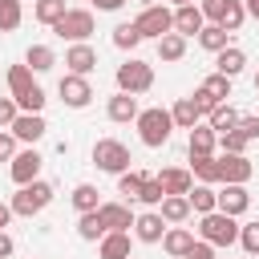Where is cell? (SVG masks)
<instances>
[{
	"label": "cell",
	"instance_id": "obj_1",
	"mask_svg": "<svg viewBox=\"0 0 259 259\" xmlns=\"http://www.w3.org/2000/svg\"><path fill=\"white\" fill-rule=\"evenodd\" d=\"M134 125H138L142 146H150V150H162V146L170 142V134H174V117H170V109H162V105H154V109H138Z\"/></svg>",
	"mask_w": 259,
	"mask_h": 259
},
{
	"label": "cell",
	"instance_id": "obj_2",
	"mask_svg": "<svg viewBox=\"0 0 259 259\" xmlns=\"http://www.w3.org/2000/svg\"><path fill=\"white\" fill-rule=\"evenodd\" d=\"M53 202V186L49 182H40V178H32V182H24V186H16V194H12V214H20V219H32V214H40L45 206Z\"/></svg>",
	"mask_w": 259,
	"mask_h": 259
},
{
	"label": "cell",
	"instance_id": "obj_3",
	"mask_svg": "<svg viewBox=\"0 0 259 259\" xmlns=\"http://www.w3.org/2000/svg\"><path fill=\"white\" fill-rule=\"evenodd\" d=\"M198 239L210 243V247H231V243H239V219H231L223 210H210L198 223Z\"/></svg>",
	"mask_w": 259,
	"mask_h": 259
},
{
	"label": "cell",
	"instance_id": "obj_4",
	"mask_svg": "<svg viewBox=\"0 0 259 259\" xmlns=\"http://www.w3.org/2000/svg\"><path fill=\"white\" fill-rule=\"evenodd\" d=\"M113 81H117V89L121 93H146L150 85H154V65H146V61H138V57H125L121 65H117V73H113Z\"/></svg>",
	"mask_w": 259,
	"mask_h": 259
},
{
	"label": "cell",
	"instance_id": "obj_5",
	"mask_svg": "<svg viewBox=\"0 0 259 259\" xmlns=\"http://www.w3.org/2000/svg\"><path fill=\"white\" fill-rule=\"evenodd\" d=\"M130 146L125 142H117V138H97L93 142V166L97 170H105V174H121V170H130Z\"/></svg>",
	"mask_w": 259,
	"mask_h": 259
},
{
	"label": "cell",
	"instance_id": "obj_6",
	"mask_svg": "<svg viewBox=\"0 0 259 259\" xmlns=\"http://www.w3.org/2000/svg\"><path fill=\"white\" fill-rule=\"evenodd\" d=\"M134 28H138V36H142V40H158V36L174 32V12H170L166 4H150V8H142V12H138Z\"/></svg>",
	"mask_w": 259,
	"mask_h": 259
},
{
	"label": "cell",
	"instance_id": "obj_7",
	"mask_svg": "<svg viewBox=\"0 0 259 259\" xmlns=\"http://www.w3.org/2000/svg\"><path fill=\"white\" fill-rule=\"evenodd\" d=\"M93 28H97V20H93L89 8H69V12L53 24V32H57L61 40H73V45H77V40H89Z\"/></svg>",
	"mask_w": 259,
	"mask_h": 259
},
{
	"label": "cell",
	"instance_id": "obj_8",
	"mask_svg": "<svg viewBox=\"0 0 259 259\" xmlns=\"http://www.w3.org/2000/svg\"><path fill=\"white\" fill-rule=\"evenodd\" d=\"M231 97V77H223V73H210V77H202V85L194 89V105L202 109V117L214 109V105H223Z\"/></svg>",
	"mask_w": 259,
	"mask_h": 259
},
{
	"label": "cell",
	"instance_id": "obj_9",
	"mask_svg": "<svg viewBox=\"0 0 259 259\" xmlns=\"http://www.w3.org/2000/svg\"><path fill=\"white\" fill-rule=\"evenodd\" d=\"M57 93H61V101H65L69 109H85V105L93 101V85H89V77H77V73H65L61 85H57Z\"/></svg>",
	"mask_w": 259,
	"mask_h": 259
},
{
	"label": "cell",
	"instance_id": "obj_10",
	"mask_svg": "<svg viewBox=\"0 0 259 259\" xmlns=\"http://www.w3.org/2000/svg\"><path fill=\"white\" fill-rule=\"evenodd\" d=\"M40 166H45V158L28 146V150H16L12 154V162H8V174H12V182L16 186H24V182H32V178H40Z\"/></svg>",
	"mask_w": 259,
	"mask_h": 259
},
{
	"label": "cell",
	"instance_id": "obj_11",
	"mask_svg": "<svg viewBox=\"0 0 259 259\" xmlns=\"http://www.w3.org/2000/svg\"><path fill=\"white\" fill-rule=\"evenodd\" d=\"M8 134H12L16 142H28V146H36V142L49 134V121H45V113H16V121L8 125Z\"/></svg>",
	"mask_w": 259,
	"mask_h": 259
},
{
	"label": "cell",
	"instance_id": "obj_12",
	"mask_svg": "<svg viewBox=\"0 0 259 259\" xmlns=\"http://www.w3.org/2000/svg\"><path fill=\"white\" fill-rule=\"evenodd\" d=\"M214 162H219V182H239V186H247L251 174H255V166H251L247 154H223V158H214Z\"/></svg>",
	"mask_w": 259,
	"mask_h": 259
},
{
	"label": "cell",
	"instance_id": "obj_13",
	"mask_svg": "<svg viewBox=\"0 0 259 259\" xmlns=\"http://www.w3.org/2000/svg\"><path fill=\"white\" fill-rule=\"evenodd\" d=\"M65 65H69V73L89 77V73L97 69V49H93L89 40H77V45H69V49H65Z\"/></svg>",
	"mask_w": 259,
	"mask_h": 259
},
{
	"label": "cell",
	"instance_id": "obj_14",
	"mask_svg": "<svg viewBox=\"0 0 259 259\" xmlns=\"http://www.w3.org/2000/svg\"><path fill=\"white\" fill-rule=\"evenodd\" d=\"M214 194H219V210L231 214V219L247 214V206H251V194H247V186H239V182H223V190H214Z\"/></svg>",
	"mask_w": 259,
	"mask_h": 259
},
{
	"label": "cell",
	"instance_id": "obj_15",
	"mask_svg": "<svg viewBox=\"0 0 259 259\" xmlns=\"http://www.w3.org/2000/svg\"><path fill=\"white\" fill-rule=\"evenodd\" d=\"M166 219L158 214V210H146V214H134V239L138 243H162V235H166Z\"/></svg>",
	"mask_w": 259,
	"mask_h": 259
},
{
	"label": "cell",
	"instance_id": "obj_16",
	"mask_svg": "<svg viewBox=\"0 0 259 259\" xmlns=\"http://www.w3.org/2000/svg\"><path fill=\"white\" fill-rule=\"evenodd\" d=\"M130 255H134L130 231H105L97 239V259H130Z\"/></svg>",
	"mask_w": 259,
	"mask_h": 259
},
{
	"label": "cell",
	"instance_id": "obj_17",
	"mask_svg": "<svg viewBox=\"0 0 259 259\" xmlns=\"http://www.w3.org/2000/svg\"><path fill=\"white\" fill-rule=\"evenodd\" d=\"M97 214H101L105 231H130V227H134V210H130V202H101Z\"/></svg>",
	"mask_w": 259,
	"mask_h": 259
},
{
	"label": "cell",
	"instance_id": "obj_18",
	"mask_svg": "<svg viewBox=\"0 0 259 259\" xmlns=\"http://www.w3.org/2000/svg\"><path fill=\"white\" fill-rule=\"evenodd\" d=\"M202 24H206V16H202L198 4H178V8H174V32H182V36H198Z\"/></svg>",
	"mask_w": 259,
	"mask_h": 259
},
{
	"label": "cell",
	"instance_id": "obj_19",
	"mask_svg": "<svg viewBox=\"0 0 259 259\" xmlns=\"http://www.w3.org/2000/svg\"><path fill=\"white\" fill-rule=\"evenodd\" d=\"M243 65H247V53L235 49V45H227V49L214 53V73H223V77H231V81L243 73Z\"/></svg>",
	"mask_w": 259,
	"mask_h": 259
},
{
	"label": "cell",
	"instance_id": "obj_20",
	"mask_svg": "<svg viewBox=\"0 0 259 259\" xmlns=\"http://www.w3.org/2000/svg\"><path fill=\"white\" fill-rule=\"evenodd\" d=\"M105 113H109V121L125 125V121H134V117H138V97H134V93H121V89H117V93L109 97Z\"/></svg>",
	"mask_w": 259,
	"mask_h": 259
},
{
	"label": "cell",
	"instance_id": "obj_21",
	"mask_svg": "<svg viewBox=\"0 0 259 259\" xmlns=\"http://www.w3.org/2000/svg\"><path fill=\"white\" fill-rule=\"evenodd\" d=\"M190 243H194V231H186L182 223H178V227H166V235H162V251H166L170 259H182V255L190 251Z\"/></svg>",
	"mask_w": 259,
	"mask_h": 259
},
{
	"label": "cell",
	"instance_id": "obj_22",
	"mask_svg": "<svg viewBox=\"0 0 259 259\" xmlns=\"http://www.w3.org/2000/svg\"><path fill=\"white\" fill-rule=\"evenodd\" d=\"M214 146H219V134L210 130V125H194V130H186V150H190V158L194 154H214Z\"/></svg>",
	"mask_w": 259,
	"mask_h": 259
},
{
	"label": "cell",
	"instance_id": "obj_23",
	"mask_svg": "<svg viewBox=\"0 0 259 259\" xmlns=\"http://www.w3.org/2000/svg\"><path fill=\"white\" fill-rule=\"evenodd\" d=\"M158 182H162V190L166 194H186L190 186H194V174L190 170H182V166H166L162 174H154Z\"/></svg>",
	"mask_w": 259,
	"mask_h": 259
},
{
	"label": "cell",
	"instance_id": "obj_24",
	"mask_svg": "<svg viewBox=\"0 0 259 259\" xmlns=\"http://www.w3.org/2000/svg\"><path fill=\"white\" fill-rule=\"evenodd\" d=\"M154 210H158L170 227H178V223H186V219H190V202H186V194H166Z\"/></svg>",
	"mask_w": 259,
	"mask_h": 259
},
{
	"label": "cell",
	"instance_id": "obj_25",
	"mask_svg": "<svg viewBox=\"0 0 259 259\" xmlns=\"http://www.w3.org/2000/svg\"><path fill=\"white\" fill-rule=\"evenodd\" d=\"M170 117H174V130H194L202 121V109L194 105V97H178L174 109H170Z\"/></svg>",
	"mask_w": 259,
	"mask_h": 259
},
{
	"label": "cell",
	"instance_id": "obj_26",
	"mask_svg": "<svg viewBox=\"0 0 259 259\" xmlns=\"http://www.w3.org/2000/svg\"><path fill=\"white\" fill-rule=\"evenodd\" d=\"M186 202H190L194 214H210V210H219V194H214V186H206V182L190 186V190H186Z\"/></svg>",
	"mask_w": 259,
	"mask_h": 259
},
{
	"label": "cell",
	"instance_id": "obj_27",
	"mask_svg": "<svg viewBox=\"0 0 259 259\" xmlns=\"http://www.w3.org/2000/svg\"><path fill=\"white\" fill-rule=\"evenodd\" d=\"M158 57H162L166 65L182 61V57H186V36H182V32H166V36H158Z\"/></svg>",
	"mask_w": 259,
	"mask_h": 259
},
{
	"label": "cell",
	"instance_id": "obj_28",
	"mask_svg": "<svg viewBox=\"0 0 259 259\" xmlns=\"http://www.w3.org/2000/svg\"><path fill=\"white\" fill-rule=\"evenodd\" d=\"M198 45H202L206 53H219V49L231 45V32H227L223 24H202V28H198Z\"/></svg>",
	"mask_w": 259,
	"mask_h": 259
},
{
	"label": "cell",
	"instance_id": "obj_29",
	"mask_svg": "<svg viewBox=\"0 0 259 259\" xmlns=\"http://www.w3.org/2000/svg\"><path fill=\"white\" fill-rule=\"evenodd\" d=\"M24 65H28L32 73H49V69L57 65V53H53L49 45H28V53H24Z\"/></svg>",
	"mask_w": 259,
	"mask_h": 259
},
{
	"label": "cell",
	"instance_id": "obj_30",
	"mask_svg": "<svg viewBox=\"0 0 259 259\" xmlns=\"http://www.w3.org/2000/svg\"><path fill=\"white\" fill-rule=\"evenodd\" d=\"M206 125H210L214 134H227V130H235V125H239V109H231V105L223 101V105H214V109L206 113Z\"/></svg>",
	"mask_w": 259,
	"mask_h": 259
},
{
	"label": "cell",
	"instance_id": "obj_31",
	"mask_svg": "<svg viewBox=\"0 0 259 259\" xmlns=\"http://www.w3.org/2000/svg\"><path fill=\"white\" fill-rule=\"evenodd\" d=\"M190 174H194L198 182L214 186V182H219V162H214V154H194V158H190Z\"/></svg>",
	"mask_w": 259,
	"mask_h": 259
},
{
	"label": "cell",
	"instance_id": "obj_32",
	"mask_svg": "<svg viewBox=\"0 0 259 259\" xmlns=\"http://www.w3.org/2000/svg\"><path fill=\"white\" fill-rule=\"evenodd\" d=\"M77 235H81L85 243H97V239L105 235V223H101V214H97V210H81V219H77Z\"/></svg>",
	"mask_w": 259,
	"mask_h": 259
},
{
	"label": "cell",
	"instance_id": "obj_33",
	"mask_svg": "<svg viewBox=\"0 0 259 259\" xmlns=\"http://www.w3.org/2000/svg\"><path fill=\"white\" fill-rule=\"evenodd\" d=\"M65 12H69V4H65V0H36V4H32V16H36L40 24H49V28H53Z\"/></svg>",
	"mask_w": 259,
	"mask_h": 259
},
{
	"label": "cell",
	"instance_id": "obj_34",
	"mask_svg": "<svg viewBox=\"0 0 259 259\" xmlns=\"http://www.w3.org/2000/svg\"><path fill=\"white\" fill-rule=\"evenodd\" d=\"M69 198H73L77 214H81V210H97V206H101V198H97V186H93V182H77Z\"/></svg>",
	"mask_w": 259,
	"mask_h": 259
},
{
	"label": "cell",
	"instance_id": "obj_35",
	"mask_svg": "<svg viewBox=\"0 0 259 259\" xmlns=\"http://www.w3.org/2000/svg\"><path fill=\"white\" fill-rule=\"evenodd\" d=\"M32 85H36V81H32V69H28V65H12V69H8V89H12V97H24Z\"/></svg>",
	"mask_w": 259,
	"mask_h": 259
},
{
	"label": "cell",
	"instance_id": "obj_36",
	"mask_svg": "<svg viewBox=\"0 0 259 259\" xmlns=\"http://www.w3.org/2000/svg\"><path fill=\"white\" fill-rule=\"evenodd\" d=\"M142 182H146V170H134V166H130V170H121V174H117V194H125V198L134 202V198H138V190H142Z\"/></svg>",
	"mask_w": 259,
	"mask_h": 259
},
{
	"label": "cell",
	"instance_id": "obj_37",
	"mask_svg": "<svg viewBox=\"0 0 259 259\" xmlns=\"http://www.w3.org/2000/svg\"><path fill=\"white\" fill-rule=\"evenodd\" d=\"M24 20V8L20 0H0V32H16Z\"/></svg>",
	"mask_w": 259,
	"mask_h": 259
},
{
	"label": "cell",
	"instance_id": "obj_38",
	"mask_svg": "<svg viewBox=\"0 0 259 259\" xmlns=\"http://www.w3.org/2000/svg\"><path fill=\"white\" fill-rule=\"evenodd\" d=\"M113 45H117L121 53H134V49L142 45V36H138L134 20H125V24H117V28H113Z\"/></svg>",
	"mask_w": 259,
	"mask_h": 259
},
{
	"label": "cell",
	"instance_id": "obj_39",
	"mask_svg": "<svg viewBox=\"0 0 259 259\" xmlns=\"http://www.w3.org/2000/svg\"><path fill=\"white\" fill-rule=\"evenodd\" d=\"M162 198H166L162 182H158L154 174H146V182H142V190H138V198H134V202H142V206H158Z\"/></svg>",
	"mask_w": 259,
	"mask_h": 259
},
{
	"label": "cell",
	"instance_id": "obj_40",
	"mask_svg": "<svg viewBox=\"0 0 259 259\" xmlns=\"http://www.w3.org/2000/svg\"><path fill=\"white\" fill-rule=\"evenodd\" d=\"M243 20H247V8H243V0H227V12H223V28L227 32H239L243 28Z\"/></svg>",
	"mask_w": 259,
	"mask_h": 259
},
{
	"label": "cell",
	"instance_id": "obj_41",
	"mask_svg": "<svg viewBox=\"0 0 259 259\" xmlns=\"http://www.w3.org/2000/svg\"><path fill=\"white\" fill-rule=\"evenodd\" d=\"M45 101H49V97H45V89H40V85H32L24 97H16L20 113H40V109H45Z\"/></svg>",
	"mask_w": 259,
	"mask_h": 259
},
{
	"label": "cell",
	"instance_id": "obj_42",
	"mask_svg": "<svg viewBox=\"0 0 259 259\" xmlns=\"http://www.w3.org/2000/svg\"><path fill=\"white\" fill-rule=\"evenodd\" d=\"M219 146H223V154H243L251 142H247L239 130H227V134H219Z\"/></svg>",
	"mask_w": 259,
	"mask_h": 259
},
{
	"label": "cell",
	"instance_id": "obj_43",
	"mask_svg": "<svg viewBox=\"0 0 259 259\" xmlns=\"http://www.w3.org/2000/svg\"><path fill=\"white\" fill-rule=\"evenodd\" d=\"M239 243L247 255H259V223H243L239 227Z\"/></svg>",
	"mask_w": 259,
	"mask_h": 259
},
{
	"label": "cell",
	"instance_id": "obj_44",
	"mask_svg": "<svg viewBox=\"0 0 259 259\" xmlns=\"http://www.w3.org/2000/svg\"><path fill=\"white\" fill-rule=\"evenodd\" d=\"M198 8H202V16H206V24H219L223 12H227V0H198Z\"/></svg>",
	"mask_w": 259,
	"mask_h": 259
},
{
	"label": "cell",
	"instance_id": "obj_45",
	"mask_svg": "<svg viewBox=\"0 0 259 259\" xmlns=\"http://www.w3.org/2000/svg\"><path fill=\"white\" fill-rule=\"evenodd\" d=\"M16 113H20L16 97H0V125H4V130H8L12 121H16Z\"/></svg>",
	"mask_w": 259,
	"mask_h": 259
},
{
	"label": "cell",
	"instance_id": "obj_46",
	"mask_svg": "<svg viewBox=\"0 0 259 259\" xmlns=\"http://www.w3.org/2000/svg\"><path fill=\"white\" fill-rule=\"evenodd\" d=\"M235 130H239L247 142H259V117H243V113H239V125H235Z\"/></svg>",
	"mask_w": 259,
	"mask_h": 259
},
{
	"label": "cell",
	"instance_id": "obj_47",
	"mask_svg": "<svg viewBox=\"0 0 259 259\" xmlns=\"http://www.w3.org/2000/svg\"><path fill=\"white\" fill-rule=\"evenodd\" d=\"M182 259H214V247H210V243H202V239H194V243H190V251H186Z\"/></svg>",
	"mask_w": 259,
	"mask_h": 259
},
{
	"label": "cell",
	"instance_id": "obj_48",
	"mask_svg": "<svg viewBox=\"0 0 259 259\" xmlns=\"http://www.w3.org/2000/svg\"><path fill=\"white\" fill-rule=\"evenodd\" d=\"M12 154H16V138L0 134V162H12Z\"/></svg>",
	"mask_w": 259,
	"mask_h": 259
},
{
	"label": "cell",
	"instance_id": "obj_49",
	"mask_svg": "<svg viewBox=\"0 0 259 259\" xmlns=\"http://www.w3.org/2000/svg\"><path fill=\"white\" fill-rule=\"evenodd\" d=\"M121 4H125V0H93V8H97V12H117Z\"/></svg>",
	"mask_w": 259,
	"mask_h": 259
},
{
	"label": "cell",
	"instance_id": "obj_50",
	"mask_svg": "<svg viewBox=\"0 0 259 259\" xmlns=\"http://www.w3.org/2000/svg\"><path fill=\"white\" fill-rule=\"evenodd\" d=\"M12 251H16V243H12V239H8V235H4V231H0V259H8V255H12Z\"/></svg>",
	"mask_w": 259,
	"mask_h": 259
},
{
	"label": "cell",
	"instance_id": "obj_51",
	"mask_svg": "<svg viewBox=\"0 0 259 259\" xmlns=\"http://www.w3.org/2000/svg\"><path fill=\"white\" fill-rule=\"evenodd\" d=\"M8 223H12V206H8V202H0V231H4Z\"/></svg>",
	"mask_w": 259,
	"mask_h": 259
},
{
	"label": "cell",
	"instance_id": "obj_52",
	"mask_svg": "<svg viewBox=\"0 0 259 259\" xmlns=\"http://www.w3.org/2000/svg\"><path fill=\"white\" fill-rule=\"evenodd\" d=\"M243 8H247V16H251V20H259V0H243Z\"/></svg>",
	"mask_w": 259,
	"mask_h": 259
},
{
	"label": "cell",
	"instance_id": "obj_53",
	"mask_svg": "<svg viewBox=\"0 0 259 259\" xmlns=\"http://www.w3.org/2000/svg\"><path fill=\"white\" fill-rule=\"evenodd\" d=\"M178 4H194V0H174V8H178Z\"/></svg>",
	"mask_w": 259,
	"mask_h": 259
},
{
	"label": "cell",
	"instance_id": "obj_54",
	"mask_svg": "<svg viewBox=\"0 0 259 259\" xmlns=\"http://www.w3.org/2000/svg\"><path fill=\"white\" fill-rule=\"evenodd\" d=\"M255 93H259V73H255Z\"/></svg>",
	"mask_w": 259,
	"mask_h": 259
},
{
	"label": "cell",
	"instance_id": "obj_55",
	"mask_svg": "<svg viewBox=\"0 0 259 259\" xmlns=\"http://www.w3.org/2000/svg\"><path fill=\"white\" fill-rule=\"evenodd\" d=\"M130 259H134V255H130Z\"/></svg>",
	"mask_w": 259,
	"mask_h": 259
}]
</instances>
